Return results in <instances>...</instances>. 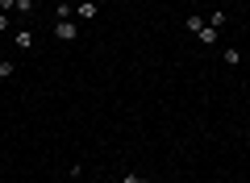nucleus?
<instances>
[{"label": "nucleus", "instance_id": "obj_4", "mask_svg": "<svg viewBox=\"0 0 250 183\" xmlns=\"http://www.w3.org/2000/svg\"><path fill=\"white\" fill-rule=\"evenodd\" d=\"M217 34H221V29H217V25H208V21H205V29H200L196 38H200L205 46H213V42H217Z\"/></svg>", "mask_w": 250, "mask_h": 183}, {"label": "nucleus", "instance_id": "obj_3", "mask_svg": "<svg viewBox=\"0 0 250 183\" xmlns=\"http://www.w3.org/2000/svg\"><path fill=\"white\" fill-rule=\"evenodd\" d=\"M13 42H17L21 50H34V42H38V38H34V29L25 25V29H17V34H13Z\"/></svg>", "mask_w": 250, "mask_h": 183}, {"label": "nucleus", "instance_id": "obj_9", "mask_svg": "<svg viewBox=\"0 0 250 183\" xmlns=\"http://www.w3.org/2000/svg\"><path fill=\"white\" fill-rule=\"evenodd\" d=\"M17 9H21V13L29 17V13H34V0H17Z\"/></svg>", "mask_w": 250, "mask_h": 183}, {"label": "nucleus", "instance_id": "obj_7", "mask_svg": "<svg viewBox=\"0 0 250 183\" xmlns=\"http://www.w3.org/2000/svg\"><path fill=\"white\" fill-rule=\"evenodd\" d=\"M13 71H17V67H13V62H9V59L0 62V79H13Z\"/></svg>", "mask_w": 250, "mask_h": 183}, {"label": "nucleus", "instance_id": "obj_6", "mask_svg": "<svg viewBox=\"0 0 250 183\" xmlns=\"http://www.w3.org/2000/svg\"><path fill=\"white\" fill-rule=\"evenodd\" d=\"M200 29H205V17H196V13H192V17H188V34H200Z\"/></svg>", "mask_w": 250, "mask_h": 183}, {"label": "nucleus", "instance_id": "obj_5", "mask_svg": "<svg viewBox=\"0 0 250 183\" xmlns=\"http://www.w3.org/2000/svg\"><path fill=\"white\" fill-rule=\"evenodd\" d=\"M238 62H242V50L238 46H225V67H238Z\"/></svg>", "mask_w": 250, "mask_h": 183}, {"label": "nucleus", "instance_id": "obj_10", "mask_svg": "<svg viewBox=\"0 0 250 183\" xmlns=\"http://www.w3.org/2000/svg\"><path fill=\"white\" fill-rule=\"evenodd\" d=\"M0 34H9V13H0Z\"/></svg>", "mask_w": 250, "mask_h": 183}, {"label": "nucleus", "instance_id": "obj_8", "mask_svg": "<svg viewBox=\"0 0 250 183\" xmlns=\"http://www.w3.org/2000/svg\"><path fill=\"white\" fill-rule=\"evenodd\" d=\"M125 183H146V175H138V171H125Z\"/></svg>", "mask_w": 250, "mask_h": 183}, {"label": "nucleus", "instance_id": "obj_2", "mask_svg": "<svg viewBox=\"0 0 250 183\" xmlns=\"http://www.w3.org/2000/svg\"><path fill=\"white\" fill-rule=\"evenodd\" d=\"M96 13H100L96 0H80V4H75V21H92Z\"/></svg>", "mask_w": 250, "mask_h": 183}, {"label": "nucleus", "instance_id": "obj_11", "mask_svg": "<svg viewBox=\"0 0 250 183\" xmlns=\"http://www.w3.org/2000/svg\"><path fill=\"white\" fill-rule=\"evenodd\" d=\"M246 138H250V129H246Z\"/></svg>", "mask_w": 250, "mask_h": 183}, {"label": "nucleus", "instance_id": "obj_1", "mask_svg": "<svg viewBox=\"0 0 250 183\" xmlns=\"http://www.w3.org/2000/svg\"><path fill=\"white\" fill-rule=\"evenodd\" d=\"M54 38H59V42H75V38H80V21H54Z\"/></svg>", "mask_w": 250, "mask_h": 183}]
</instances>
